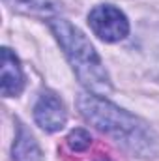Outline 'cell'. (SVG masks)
I'll use <instances>...</instances> for the list:
<instances>
[{
  "mask_svg": "<svg viewBox=\"0 0 159 161\" xmlns=\"http://www.w3.org/2000/svg\"><path fill=\"white\" fill-rule=\"evenodd\" d=\"M88 25L92 32L105 43H116L127 38L129 21L125 13L112 4H99L88 13Z\"/></svg>",
  "mask_w": 159,
  "mask_h": 161,
  "instance_id": "3957f363",
  "label": "cell"
},
{
  "mask_svg": "<svg viewBox=\"0 0 159 161\" xmlns=\"http://www.w3.org/2000/svg\"><path fill=\"white\" fill-rule=\"evenodd\" d=\"M77 107L88 124L111 137L129 154L137 158H152L157 152V135L140 116L90 92L80 94Z\"/></svg>",
  "mask_w": 159,
  "mask_h": 161,
  "instance_id": "6da1fadb",
  "label": "cell"
},
{
  "mask_svg": "<svg viewBox=\"0 0 159 161\" xmlns=\"http://www.w3.org/2000/svg\"><path fill=\"white\" fill-rule=\"evenodd\" d=\"M99 161H111V159H99Z\"/></svg>",
  "mask_w": 159,
  "mask_h": 161,
  "instance_id": "9c48e42d",
  "label": "cell"
},
{
  "mask_svg": "<svg viewBox=\"0 0 159 161\" xmlns=\"http://www.w3.org/2000/svg\"><path fill=\"white\" fill-rule=\"evenodd\" d=\"M34 120L47 133H54L66 125L68 111H66L62 99L54 92L45 90V92H41V96L34 105Z\"/></svg>",
  "mask_w": 159,
  "mask_h": 161,
  "instance_id": "277c9868",
  "label": "cell"
},
{
  "mask_svg": "<svg viewBox=\"0 0 159 161\" xmlns=\"http://www.w3.org/2000/svg\"><path fill=\"white\" fill-rule=\"evenodd\" d=\"M66 142H68L69 150H73V152H84V150L90 148V144H92V137H90V133H88L86 129L77 127V129H73V131L68 135Z\"/></svg>",
  "mask_w": 159,
  "mask_h": 161,
  "instance_id": "ba28073f",
  "label": "cell"
},
{
  "mask_svg": "<svg viewBox=\"0 0 159 161\" xmlns=\"http://www.w3.org/2000/svg\"><path fill=\"white\" fill-rule=\"evenodd\" d=\"M49 28L54 34L56 41L60 43L71 69L75 71L80 84L96 96L107 97L112 92V82L109 77V71L105 69V64L101 56L96 53L94 45L88 38L80 32L77 26H73L69 21L62 17H54L49 21Z\"/></svg>",
  "mask_w": 159,
  "mask_h": 161,
  "instance_id": "7a4b0ae2",
  "label": "cell"
},
{
  "mask_svg": "<svg viewBox=\"0 0 159 161\" xmlns=\"http://www.w3.org/2000/svg\"><path fill=\"white\" fill-rule=\"evenodd\" d=\"M13 161H41V150L23 124L17 125L15 142H13Z\"/></svg>",
  "mask_w": 159,
  "mask_h": 161,
  "instance_id": "52a82bcc",
  "label": "cell"
},
{
  "mask_svg": "<svg viewBox=\"0 0 159 161\" xmlns=\"http://www.w3.org/2000/svg\"><path fill=\"white\" fill-rule=\"evenodd\" d=\"M4 4L19 15L38 17V19H54L62 11L60 0H4Z\"/></svg>",
  "mask_w": 159,
  "mask_h": 161,
  "instance_id": "8992f818",
  "label": "cell"
},
{
  "mask_svg": "<svg viewBox=\"0 0 159 161\" xmlns=\"http://www.w3.org/2000/svg\"><path fill=\"white\" fill-rule=\"evenodd\" d=\"M25 90V71L15 56V53L8 47H2V77L0 92L4 97H17Z\"/></svg>",
  "mask_w": 159,
  "mask_h": 161,
  "instance_id": "5b68a950",
  "label": "cell"
}]
</instances>
